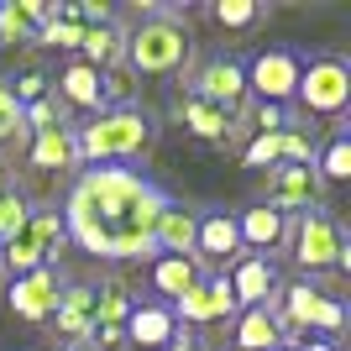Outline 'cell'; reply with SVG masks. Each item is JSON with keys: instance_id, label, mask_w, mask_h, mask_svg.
<instances>
[{"instance_id": "35", "label": "cell", "mask_w": 351, "mask_h": 351, "mask_svg": "<svg viewBox=\"0 0 351 351\" xmlns=\"http://www.w3.org/2000/svg\"><path fill=\"white\" fill-rule=\"evenodd\" d=\"M293 351H341V346H336V341H325V336H304Z\"/></svg>"}, {"instance_id": "10", "label": "cell", "mask_w": 351, "mask_h": 351, "mask_svg": "<svg viewBox=\"0 0 351 351\" xmlns=\"http://www.w3.org/2000/svg\"><path fill=\"white\" fill-rule=\"evenodd\" d=\"M299 73H304V58L293 47H263L257 58H247V95H257L263 105H289Z\"/></svg>"}, {"instance_id": "25", "label": "cell", "mask_w": 351, "mask_h": 351, "mask_svg": "<svg viewBox=\"0 0 351 351\" xmlns=\"http://www.w3.org/2000/svg\"><path fill=\"white\" fill-rule=\"evenodd\" d=\"M79 53H84L89 69H121V58H126V27L121 21H95V27H84V37H79Z\"/></svg>"}, {"instance_id": "24", "label": "cell", "mask_w": 351, "mask_h": 351, "mask_svg": "<svg viewBox=\"0 0 351 351\" xmlns=\"http://www.w3.org/2000/svg\"><path fill=\"white\" fill-rule=\"evenodd\" d=\"M53 95H58L63 105H79V110H95V116H100V69H89L84 58L63 63L58 79H53Z\"/></svg>"}, {"instance_id": "34", "label": "cell", "mask_w": 351, "mask_h": 351, "mask_svg": "<svg viewBox=\"0 0 351 351\" xmlns=\"http://www.w3.org/2000/svg\"><path fill=\"white\" fill-rule=\"evenodd\" d=\"M283 126H299V121H293V105H257V110H252V132L257 136L283 132Z\"/></svg>"}, {"instance_id": "3", "label": "cell", "mask_w": 351, "mask_h": 351, "mask_svg": "<svg viewBox=\"0 0 351 351\" xmlns=\"http://www.w3.org/2000/svg\"><path fill=\"white\" fill-rule=\"evenodd\" d=\"M194 58L189 37V11L184 16H147L142 27L126 32V73H147V79H173Z\"/></svg>"}, {"instance_id": "30", "label": "cell", "mask_w": 351, "mask_h": 351, "mask_svg": "<svg viewBox=\"0 0 351 351\" xmlns=\"http://www.w3.org/2000/svg\"><path fill=\"white\" fill-rule=\"evenodd\" d=\"M5 89H11L16 105H32V100H43V95H53V73L37 69V63H27V69H16L11 79H5Z\"/></svg>"}, {"instance_id": "31", "label": "cell", "mask_w": 351, "mask_h": 351, "mask_svg": "<svg viewBox=\"0 0 351 351\" xmlns=\"http://www.w3.org/2000/svg\"><path fill=\"white\" fill-rule=\"evenodd\" d=\"M210 21L226 27V32H247V27L263 21V5H257V0H215V5H210Z\"/></svg>"}, {"instance_id": "37", "label": "cell", "mask_w": 351, "mask_h": 351, "mask_svg": "<svg viewBox=\"0 0 351 351\" xmlns=\"http://www.w3.org/2000/svg\"><path fill=\"white\" fill-rule=\"evenodd\" d=\"M11 189H16V168L0 158V194H11Z\"/></svg>"}, {"instance_id": "39", "label": "cell", "mask_w": 351, "mask_h": 351, "mask_svg": "<svg viewBox=\"0 0 351 351\" xmlns=\"http://www.w3.org/2000/svg\"><path fill=\"white\" fill-rule=\"evenodd\" d=\"M0 278H5V263H0Z\"/></svg>"}, {"instance_id": "13", "label": "cell", "mask_w": 351, "mask_h": 351, "mask_svg": "<svg viewBox=\"0 0 351 351\" xmlns=\"http://www.w3.org/2000/svg\"><path fill=\"white\" fill-rule=\"evenodd\" d=\"M132 289L121 278H100L95 283V336L89 346L95 351H121L126 346V315H132Z\"/></svg>"}, {"instance_id": "36", "label": "cell", "mask_w": 351, "mask_h": 351, "mask_svg": "<svg viewBox=\"0 0 351 351\" xmlns=\"http://www.w3.org/2000/svg\"><path fill=\"white\" fill-rule=\"evenodd\" d=\"M168 351H210V346H205V341H199V336H178V341H173V346H168Z\"/></svg>"}, {"instance_id": "40", "label": "cell", "mask_w": 351, "mask_h": 351, "mask_svg": "<svg viewBox=\"0 0 351 351\" xmlns=\"http://www.w3.org/2000/svg\"><path fill=\"white\" fill-rule=\"evenodd\" d=\"M278 351H293V346H278Z\"/></svg>"}, {"instance_id": "12", "label": "cell", "mask_w": 351, "mask_h": 351, "mask_svg": "<svg viewBox=\"0 0 351 351\" xmlns=\"http://www.w3.org/2000/svg\"><path fill=\"white\" fill-rule=\"evenodd\" d=\"M173 121L194 136V142H210V147H231L236 136H241L236 116H226L220 105L199 100L194 89H178V95H173Z\"/></svg>"}, {"instance_id": "26", "label": "cell", "mask_w": 351, "mask_h": 351, "mask_svg": "<svg viewBox=\"0 0 351 351\" xmlns=\"http://www.w3.org/2000/svg\"><path fill=\"white\" fill-rule=\"evenodd\" d=\"M47 16H53V0H5L0 5V43H37Z\"/></svg>"}, {"instance_id": "33", "label": "cell", "mask_w": 351, "mask_h": 351, "mask_svg": "<svg viewBox=\"0 0 351 351\" xmlns=\"http://www.w3.org/2000/svg\"><path fill=\"white\" fill-rule=\"evenodd\" d=\"M32 215V205H27V194H0V247H5V241H11L16 231H21V220Z\"/></svg>"}, {"instance_id": "7", "label": "cell", "mask_w": 351, "mask_h": 351, "mask_svg": "<svg viewBox=\"0 0 351 351\" xmlns=\"http://www.w3.org/2000/svg\"><path fill=\"white\" fill-rule=\"evenodd\" d=\"M293 100L304 116H320V121H341L351 105V63L341 53H320V58H309L304 73H299V89H293Z\"/></svg>"}, {"instance_id": "38", "label": "cell", "mask_w": 351, "mask_h": 351, "mask_svg": "<svg viewBox=\"0 0 351 351\" xmlns=\"http://www.w3.org/2000/svg\"><path fill=\"white\" fill-rule=\"evenodd\" d=\"M47 351H95L89 341H58V346H47Z\"/></svg>"}, {"instance_id": "5", "label": "cell", "mask_w": 351, "mask_h": 351, "mask_svg": "<svg viewBox=\"0 0 351 351\" xmlns=\"http://www.w3.org/2000/svg\"><path fill=\"white\" fill-rule=\"evenodd\" d=\"M289 247L304 273H336L351 263V236L330 210H304L299 220H289Z\"/></svg>"}, {"instance_id": "8", "label": "cell", "mask_w": 351, "mask_h": 351, "mask_svg": "<svg viewBox=\"0 0 351 351\" xmlns=\"http://www.w3.org/2000/svg\"><path fill=\"white\" fill-rule=\"evenodd\" d=\"M257 205L278 210V215H304V210H325V184L309 162H289V168H267L257 184Z\"/></svg>"}, {"instance_id": "2", "label": "cell", "mask_w": 351, "mask_h": 351, "mask_svg": "<svg viewBox=\"0 0 351 351\" xmlns=\"http://www.w3.org/2000/svg\"><path fill=\"white\" fill-rule=\"evenodd\" d=\"M73 142H79V162H89V168H126L158 147V121L142 105L100 110L89 126H73Z\"/></svg>"}, {"instance_id": "1", "label": "cell", "mask_w": 351, "mask_h": 351, "mask_svg": "<svg viewBox=\"0 0 351 351\" xmlns=\"http://www.w3.org/2000/svg\"><path fill=\"white\" fill-rule=\"evenodd\" d=\"M173 205L136 168H84L63 199V236L100 263H142L158 252V220Z\"/></svg>"}, {"instance_id": "11", "label": "cell", "mask_w": 351, "mask_h": 351, "mask_svg": "<svg viewBox=\"0 0 351 351\" xmlns=\"http://www.w3.org/2000/svg\"><path fill=\"white\" fill-rule=\"evenodd\" d=\"M58 293H63V273H58V263H47V267H32V273L11 278L5 304H11L16 320L47 325V320H53V309H58Z\"/></svg>"}, {"instance_id": "21", "label": "cell", "mask_w": 351, "mask_h": 351, "mask_svg": "<svg viewBox=\"0 0 351 351\" xmlns=\"http://www.w3.org/2000/svg\"><path fill=\"white\" fill-rule=\"evenodd\" d=\"M236 231H241V252L267 257L273 247L289 241V215H278V210H267V205H252V210L236 215Z\"/></svg>"}, {"instance_id": "14", "label": "cell", "mask_w": 351, "mask_h": 351, "mask_svg": "<svg viewBox=\"0 0 351 351\" xmlns=\"http://www.w3.org/2000/svg\"><path fill=\"white\" fill-rule=\"evenodd\" d=\"M315 158V132L304 126H283V132H263L241 147L247 168H289V162H309Z\"/></svg>"}, {"instance_id": "23", "label": "cell", "mask_w": 351, "mask_h": 351, "mask_svg": "<svg viewBox=\"0 0 351 351\" xmlns=\"http://www.w3.org/2000/svg\"><path fill=\"white\" fill-rule=\"evenodd\" d=\"M231 346L236 351H278L289 346L278 330V320H273V309H236V320H231Z\"/></svg>"}, {"instance_id": "9", "label": "cell", "mask_w": 351, "mask_h": 351, "mask_svg": "<svg viewBox=\"0 0 351 351\" xmlns=\"http://www.w3.org/2000/svg\"><path fill=\"white\" fill-rule=\"evenodd\" d=\"M189 89L199 95V100H210V105H220L226 116H247V58H236V53H210L199 69H194V79H189Z\"/></svg>"}, {"instance_id": "29", "label": "cell", "mask_w": 351, "mask_h": 351, "mask_svg": "<svg viewBox=\"0 0 351 351\" xmlns=\"http://www.w3.org/2000/svg\"><path fill=\"white\" fill-rule=\"evenodd\" d=\"M309 168L320 173V184H346L351 178V136H346V126H336L325 142H315Z\"/></svg>"}, {"instance_id": "32", "label": "cell", "mask_w": 351, "mask_h": 351, "mask_svg": "<svg viewBox=\"0 0 351 351\" xmlns=\"http://www.w3.org/2000/svg\"><path fill=\"white\" fill-rule=\"evenodd\" d=\"M11 142H27V126H21V105L11 100V89L0 79V147H11Z\"/></svg>"}, {"instance_id": "22", "label": "cell", "mask_w": 351, "mask_h": 351, "mask_svg": "<svg viewBox=\"0 0 351 351\" xmlns=\"http://www.w3.org/2000/svg\"><path fill=\"white\" fill-rule=\"evenodd\" d=\"M27 162L37 173H58V168H79V142L73 126H53V132H32L27 142Z\"/></svg>"}, {"instance_id": "6", "label": "cell", "mask_w": 351, "mask_h": 351, "mask_svg": "<svg viewBox=\"0 0 351 351\" xmlns=\"http://www.w3.org/2000/svg\"><path fill=\"white\" fill-rule=\"evenodd\" d=\"M69 241L63 236V215L53 205H32V215L21 220V231L0 247V263H5V278H21L32 267H47L58 263V247Z\"/></svg>"}, {"instance_id": "27", "label": "cell", "mask_w": 351, "mask_h": 351, "mask_svg": "<svg viewBox=\"0 0 351 351\" xmlns=\"http://www.w3.org/2000/svg\"><path fill=\"white\" fill-rule=\"evenodd\" d=\"M194 226H199V210L173 199L158 220V252L152 257H184V252H194Z\"/></svg>"}, {"instance_id": "16", "label": "cell", "mask_w": 351, "mask_h": 351, "mask_svg": "<svg viewBox=\"0 0 351 351\" xmlns=\"http://www.w3.org/2000/svg\"><path fill=\"white\" fill-rule=\"evenodd\" d=\"M226 283H231L236 293V309H263L273 304V293H278V267H273V257H257V252H241L231 263V273H226Z\"/></svg>"}, {"instance_id": "4", "label": "cell", "mask_w": 351, "mask_h": 351, "mask_svg": "<svg viewBox=\"0 0 351 351\" xmlns=\"http://www.w3.org/2000/svg\"><path fill=\"white\" fill-rule=\"evenodd\" d=\"M267 309H273L283 341H304V336L336 341L346 330V304H341L336 293L315 289V283H278V293H273Z\"/></svg>"}, {"instance_id": "20", "label": "cell", "mask_w": 351, "mask_h": 351, "mask_svg": "<svg viewBox=\"0 0 351 351\" xmlns=\"http://www.w3.org/2000/svg\"><path fill=\"white\" fill-rule=\"evenodd\" d=\"M147 278H152L158 304H178L184 293H194L199 283H205V263H199L194 252H184V257H152Z\"/></svg>"}, {"instance_id": "28", "label": "cell", "mask_w": 351, "mask_h": 351, "mask_svg": "<svg viewBox=\"0 0 351 351\" xmlns=\"http://www.w3.org/2000/svg\"><path fill=\"white\" fill-rule=\"evenodd\" d=\"M79 37H84V16H79V0H58L53 16L37 32V47H58V53H79Z\"/></svg>"}, {"instance_id": "17", "label": "cell", "mask_w": 351, "mask_h": 351, "mask_svg": "<svg viewBox=\"0 0 351 351\" xmlns=\"http://www.w3.org/2000/svg\"><path fill=\"white\" fill-rule=\"evenodd\" d=\"M194 257H199V263H236V257H241V231H236L231 210H199Z\"/></svg>"}, {"instance_id": "19", "label": "cell", "mask_w": 351, "mask_h": 351, "mask_svg": "<svg viewBox=\"0 0 351 351\" xmlns=\"http://www.w3.org/2000/svg\"><path fill=\"white\" fill-rule=\"evenodd\" d=\"M126 341L142 351H168L178 341V315L173 304H158V299H142V304H132V315H126Z\"/></svg>"}, {"instance_id": "15", "label": "cell", "mask_w": 351, "mask_h": 351, "mask_svg": "<svg viewBox=\"0 0 351 351\" xmlns=\"http://www.w3.org/2000/svg\"><path fill=\"white\" fill-rule=\"evenodd\" d=\"M173 315H178V325H226V320H236V293H231V283H226V273H205V283L194 293H184L173 304Z\"/></svg>"}, {"instance_id": "18", "label": "cell", "mask_w": 351, "mask_h": 351, "mask_svg": "<svg viewBox=\"0 0 351 351\" xmlns=\"http://www.w3.org/2000/svg\"><path fill=\"white\" fill-rule=\"evenodd\" d=\"M53 325H58L63 341H89V336H95V283H89V278H63Z\"/></svg>"}]
</instances>
